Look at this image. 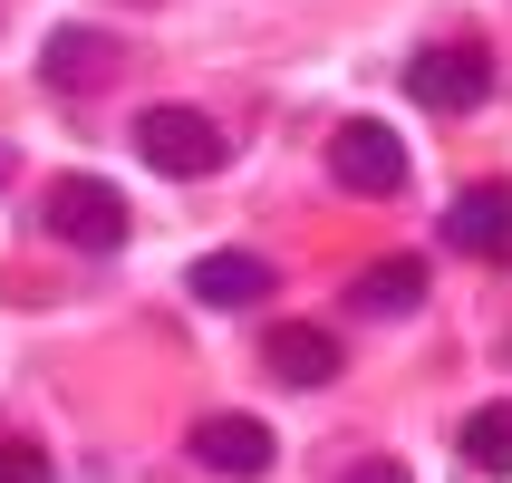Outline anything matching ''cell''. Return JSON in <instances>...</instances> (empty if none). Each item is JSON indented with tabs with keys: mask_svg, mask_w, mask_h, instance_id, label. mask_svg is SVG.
I'll use <instances>...</instances> for the list:
<instances>
[{
	"mask_svg": "<svg viewBox=\"0 0 512 483\" xmlns=\"http://www.w3.org/2000/svg\"><path fill=\"white\" fill-rule=\"evenodd\" d=\"M194 464H213V474H271V426L261 416H203Z\"/></svg>",
	"mask_w": 512,
	"mask_h": 483,
	"instance_id": "30bf717a",
	"label": "cell"
},
{
	"mask_svg": "<svg viewBox=\"0 0 512 483\" xmlns=\"http://www.w3.org/2000/svg\"><path fill=\"white\" fill-rule=\"evenodd\" d=\"M0 483H58V464L39 455V445H20V435H10V445H0Z\"/></svg>",
	"mask_w": 512,
	"mask_h": 483,
	"instance_id": "7c38bea8",
	"label": "cell"
},
{
	"mask_svg": "<svg viewBox=\"0 0 512 483\" xmlns=\"http://www.w3.org/2000/svg\"><path fill=\"white\" fill-rule=\"evenodd\" d=\"M348 483H416V474H406V464H387V455H377V464H358V474H348Z\"/></svg>",
	"mask_w": 512,
	"mask_h": 483,
	"instance_id": "4fadbf2b",
	"label": "cell"
},
{
	"mask_svg": "<svg viewBox=\"0 0 512 483\" xmlns=\"http://www.w3.org/2000/svg\"><path fill=\"white\" fill-rule=\"evenodd\" d=\"M455 445H464V464H474V474H512V406H474Z\"/></svg>",
	"mask_w": 512,
	"mask_h": 483,
	"instance_id": "8fae6325",
	"label": "cell"
},
{
	"mask_svg": "<svg viewBox=\"0 0 512 483\" xmlns=\"http://www.w3.org/2000/svg\"><path fill=\"white\" fill-rule=\"evenodd\" d=\"M39 223L58 242H78V252H116L126 242V194H116L107 174H58L49 194H39Z\"/></svg>",
	"mask_w": 512,
	"mask_h": 483,
	"instance_id": "6da1fadb",
	"label": "cell"
},
{
	"mask_svg": "<svg viewBox=\"0 0 512 483\" xmlns=\"http://www.w3.org/2000/svg\"><path fill=\"white\" fill-rule=\"evenodd\" d=\"M416 300H426V261L416 252H387V261H368V271L348 281V310L358 319H406Z\"/></svg>",
	"mask_w": 512,
	"mask_h": 483,
	"instance_id": "ba28073f",
	"label": "cell"
},
{
	"mask_svg": "<svg viewBox=\"0 0 512 483\" xmlns=\"http://www.w3.org/2000/svg\"><path fill=\"white\" fill-rule=\"evenodd\" d=\"M406 97H416L426 116H464V107L493 97V58L474 49V39H435V49L406 58Z\"/></svg>",
	"mask_w": 512,
	"mask_h": 483,
	"instance_id": "7a4b0ae2",
	"label": "cell"
},
{
	"mask_svg": "<svg viewBox=\"0 0 512 483\" xmlns=\"http://www.w3.org/2000/svg\"><path fill=\"white\" fill-rule=\"evenodd\" d=\"M329 174H339V194H406V136L387 116H348L329 145Z\"/></svg>",
	"mask_w": 512,
	"mask_h": 483,
	"instance_id": "277c9868",
	"label": "cell"
},
{
	"mask_svg": "<svg viewBox=\"0 0 512 483\" xmlns=\"http://www.w3.org/2000/svg\"><path fill=\"white\" fill-rule=\"evenodd\" d=\"M136 155L155 174H174V184H194V174L223 165V126H213L203 107H145L136 116Z\"/></svg>",
	"mask_w": 512,
	"mask_h": 483,
	"instance_id": "3957f363",
	"label": "cell"
},
{
	"mask_svg": "<svg viewBox=\"0 0 512 483\" xmlns=\"http://www.w3.org/2000/svg\"><path fill=\"white\" fill-rule=\"evenodd\" d=\"M271 281H281V271H271L261 252H203L194 261V300H213V310H261Z\"/></svg>",
	"mask_w": 512,
	"mask_h": 483,
	"instance_id": "9c48e42d",
	"label": "cell"
},
{
	"mask_svg": "<svg viewBox=\"0 0 512 483\" xmlns=\"http://www.w3.org/2000/svg\"><path fill=\"white\" fill-rule=\"evenodd\" d=\"M261 368L281 377V387H329V377H339V339H329L319 319H281V329L261 339Z\"/></svg>",
	"mask_w": 512,
	"mask_h": 483,
	"instance_id": "8992f818",
	"label": "cell"
},
{
	"mask_svg": "<svg viewBox=\"0 0 512 483\" xmlns=\"http://www.w3.org/2000/svg\"><path fill=\"white\" fill-rule=\"evenodd\" d=\"M445 242L474 261H512V184H474L445 203Z\"/></svg>",
	"mask_w": 512,
	"mask_h": 483,
	"instance_id": "5b68a950",
	"label": "cell"
},
{
	"mask_svg": "<svg viewBox=\"0 0 512 483\" xmlns=\"http://www.w3.org/2000/svg\"><path fill=\"white\" fill-rule=\"evenodd\" d=\"M39 78L58 97H78V87H107L116 78V39L107 29H49V49H39Z\"/></svg>",
	"mask_w": 512,
	"mask_h": 483,
	"instance_id": "52a82bcc",
	"label": "cell"
}]
</instances>
